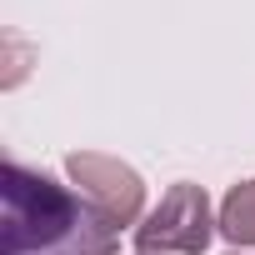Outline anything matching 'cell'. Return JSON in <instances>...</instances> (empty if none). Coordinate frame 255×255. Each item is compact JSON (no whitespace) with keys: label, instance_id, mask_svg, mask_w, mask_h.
<instances>
[{"label":"cell","instance_id":"1","mask_svg":"<svg viewBox=\"0 0 255 255\" xmlns=\"http://www.w3.org/2000/svg\"><path fill=\"white\" fill-rule=\"evenodd\" d=\"M5 255H115L120 230H110L75 185L45 170L5 160Z\"/></svg>","mask_w":255,"mask_h":255},{"label":"cell","instance_id":"2","mask_svg":"<svg viewBox=\"0 0 255 255\" xmlns=\"http://www.w3.org/2000/svg\"><path fill=\"white\" fill-rule=\"evenodd\" d=\"M65 180L75 185V195L90 200V210L110 230H135L145 220V180L120 155L75 150V155H65Z\"/></svg>","mask_w":255,"mask_h":255},{"label":"cell","instance_id":"3","mask_svg":"<svg viewBox=\"0 0 255 255\" xmlns=\"http://www.w3.org/2000/svg\"><path fill=\"white\" fill-rule=\"evenodd\" d=\"M215 210L205 185L195 180H175L155 210H145V220L135 225V250H155V255H200L215 235Z\"/></svg>","mask_w":255,"mask_h":255},{"label":"cell","instance_id":"4","mask_svg":"<svg viewBox=\"0 0 255 255\" xmlns=\"http://www.w3.org/2000/svg\"><path fill=\"white\" fill-rule=\"evenodd\" d=\"M215 225L230 245L240 250H255V180H235L215 210Z\"/></svg>","mask_w":255,"mask_h":255},{"label":"cell","instance_id":"5","mask_svg":"<svg viewBox=\"0 0 255 255\" xmlns=\"http://www.w3.org/2000/svg\"><path fill=\"white\" fill-rule=\"evenodd\" d=\"M5 80H0V85H5V90H15L20 80H25V45H20V35H5Z\"/></svg>","mask_w":255,"mask_h":255},{"label":"cell","instance_id":"6","mask_svg":"<svg viewBox=\"0 0 255 255\" xmlns=\"http://www.w3.org/2000/svg\"><path fill=\"white\" fill-rule=\"evenodd\" d=\"M135 255H155V250H135Z\"/></svg>","mask_w":255,"mask_h":255},{"label":"cell","instance_id":"7","mask_svg":"<svg viewBox=\"0 0 255 255\" xmlns=\"http://www.w3.org/2000/svg\"><path fill=\"white\" fill-rule=\"evenodd\" d=\"M230 255H250V250H230Z\"/></svg>","mask_w":255,"mask_h":255}]
</instances>
